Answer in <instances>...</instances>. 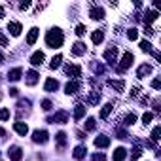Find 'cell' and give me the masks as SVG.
Segmentation results:
<instances>
[{"instance_id": "1", "label": "cell", "mask_w": 161, "mask_h": 161, "mask_svg": "<svg viewBox=\"0 0 161 161\" xmlns=\"http://www.w3.org/2000/svg\"><path fill=\"white\" fill-rule=\"evenodd\" d=\"M63 40H64V36H63V31H61V29H51V31H47V34H46V46L51 47V49L61 47V46H63Z\"/></svg>"}, {"instance_id": "2", "label": "cell", "mask_w": 161, "mask_h": 161, "mask_svg": "<svg viewBox=\"0 0 161 161\" xmlns=\"http://www.w3.org/2000/svg\"><path fill=\"white\" fill-rule=\"evenodd\" d=\"M133 61H135V55H133L131 51H127V53L123 55L121 63L118 64V70H119V72H125V70H127V68H129V66L133 64Z\"/></svg>"}, {"instance_id": "3", "label": "cell", "mask_w": 161, "mask_h": 161, "mask_svg": "<svg viewBox=\"0 0 161 161\" xmlns=\"http://www.w3.org/2000/svg\"><path fill=\"white\" fill-rule=\"evenodd\" d=\"M66 121H68V112L64 110H59L55 112V116L47 118V123H66Z\"/></svg>"}, {"instance_id": "4", "label": "cell", "mask_w": 161, "mask_h": 161, "mask_svg": "<svg viewBox=\"0 0 161 161\" xmlns=\"http://www.w3.org/2000/svg\"><path fill=\"white\" fill-rule=\"evenodd\" d=\"M64 74H66L68 78L76 80V78L82 76V68H80L78 64H66V66H64Z\"/></svg>"}, {"instance_id": "5", "label": "cell", "mask_w": 161, "mask_h": 161, "mask_svg": "<svg viewBox=\"0 0 161 161\" xmlns=\"http://www.w3.org/2000/svg\"><path fill=\"white\" fill-rule=\"evenodd\" d=\"M32 140L36 142V144H46L47 140H49V135H47V131H40V129H36L34 133H32Z\"/></svg>"}, {"instance_id": "6", "label": "cell", "mask_w": 161, "mask_h": 161, "mask_svg": "<svg viewBox=\"0 0 161 161\" xmlns=\"http://www.w3.org/2000/svg\"><path fill=\"white\" fill-rule=\"evenodd\" d=\"M104 59H106L110 64H116V61H118V47H116V46L108 47V49L104 51Z\"/></svg>"}, {"instance_id": "7", "label": "cell", "mask_w": 161, "mask_h": 161, "mask_svg": "<svg viewBox=\"0 0 161 161\" xmlns=\"http://www.w3.org/2000/svg\"><path fill=\"white\" fill-rule=\"evenodd\" d=\"M89 15H91V19H95V21H101V19H104V10H103L101 6L93 4V8L89 10Z\"/></svg>"}, {"instance_id": "8", "label": "cell", "mask_w": 161, "mask_h": 161, "mask_svg": "<svg viewBox=\"0 0 161 161\" xmlns=\"http://www.w3.org/2000/svg\"><path fill=\"white\" fill-rule=\"evenodd\" d=\"M8 155H10V159H12V161H19V159L23 157V150H21L19 146H10Z\"/></svg>"}, {"instance_id": "9", "label": "cell", "mask_w": 161, "mask_h": 161, "mask_svg": "<svg viewBox=\"0 0 161 161\" xmlns=\"http://www.w3.org/2000/svg\"><path fill=\"white\" fill-rule=\"evenodd\" d=\"M44 59H46L44 51H34V53H32V57H31V64H32V66H42Z\"/></svg>"}, {"instance_id": "10", "label": "cell", "mask_w": 161, "mask_h": 161, "mask_svg": "<svg viewBox=\"0 0 161 161\" xmlns=\"http://www.w3.org/2000/svg\"><path fill=\"white\" fill-rule=\"evenodd\" d=\"M78 89H80V82H78V80H72V82H68L64 86V93L66 95H74V93H78Z\"/></svg>"}, {"instance_id": "11", "label": "cell", "mask_w": 161, "mask_h": 161, "mask_svg": "<svg viewBox=\"0 0 161 161\" xmlns=\"http://www.w3.org/2000/svg\"><path fill=\"white\" fill-rule=\"evenodd\" d=\"M57 87H59V82H57V80H53V78H47V80H46L44 89H46L47 93H53V91H57Z\"/></svg>"}, {"instance_id": "12", "label": "cell", "mask_w": 161, "mask_h": 161, "mask_svg": "<svg viewBox=\"0 0 161 161\" xmlns=\"http://www.w3.org/2000/svg\"><path fill=\"white\" fill-rule=\"evenodd\" d=\"M8 31H10V34H12V36H19V34H21V31H23V27H21V23L12 21V23H8Z\"/></svg>"}, {"instance_id": "13", "label": "cell", "mask_w": 161, "mask_h": 161, "mask_svg": "<svg viewBox=\"0 0 161 161\" xmlns=\"http://www.w3.org/2000/svg\"><path fill=\"white\" fill-rule=\"evenodd\" d=\"M95 146H97V148H108V146H110V138H108L106 135H99V136L95 138Z\"/></svg>"}, {"instance_id": "14", "label": "cell", "mask_w": 161, "mask_h": 161, "mask_svg": "<svg viewBox=\"0 0 161 161\" xmlns=\"http://www.w3.org/2000/svg\"><path fill=\"white\" fill-rule=\"evenodd\" d=\"M86 110H87V106L86 104H76V108H74V119H82L84 116H86Z\"/></svg>"}, {"instance_id": "15", "label": "cell", "mask_w": 161, "mask_h": 161, "mask_svg": "<svg viewBox=\"0 0 161 161\" xmlns=\"http://www.w3.org/2000/svg\"><path fill=\"white\" fill-rule=\"evenodd\" d=\"M84 53H86V44H84V42H76V44L72 46V55L80 57V55H84Z\"/></svg>"}, {"instance_id": "16", "label": "cell", "mask_w": 161, "mask_h": 161, "mask_svg": "<svg viewBox=\"0 0 161 161\" xmlns=\"http://www.w3.org/2000/svg\"><path fill=\"white\" fill-rule=\"evenodd\" d=\"M108 87H112L114 91H118V93H119V91H123V89H125V84L121 82V80H108Z\"/></svg>"}, {"instance_id": "17", "label": "cell", "mask_w": 161, "mask_h": 161, "mask_svg": "<svg viewBox=\"0 0 161 161\" xmlns=\"http://www.w3.org/2000/svg\"><path fill=\"white\" fill-rule=\"evenodd\" d=\"M157 17H159V14H157L155 10H148V12L144 14V25H150V23H153Z\"/></svg>"}, {"instance_id": "18", "label": "cell", "mask_w": 161, "mask_h": 161, "mask_svg": "<svg viewBox=\"0 0 161 161\" xmlns=\"http://www.w3.org/2000/svg\"><path fill=\"white\" fill-rule=\"evenodd\" d=\"M14 129H15V133H19L21 136H25V135L29 133V125L23 123V121H15V123H14Z\"/></svg>"}, {"instance_id": "19", "label": "cell", "mask_w": 161, "mask_h": 161, "mask_svg": "<svg viewBox=\"0 0 161 161\" xmlns=\"http://www.w3.org/2000/svg\"><path fill=\"white\" fill-rule=\"evenodd\" d=\"M25 82H27V86H34V84L38 82V72H36V70H29Z\"/></svg>"}, {"instance_id": "20", "label": "cell", "mask_w": 161, "mask_h": 161, "mask_svg": "<svg viewBox=\"0 0 161 161\" xmlns=\"http://www.w3.org/2000/svg\"><path fill=\"white\" fill-rule=\"evenodd\" d=\"M86 153H87V148H86V146H76L72 155H74V159H84Z\"/></svg>"}, {"instance_id": "21", "label": "cell", "mask_w": 161, "mask_h": 161, "mask_svg": "<svg viewBox=\"0 0 161 161\" xmlns=\"http://www.w3.org/2000/svg\"><path fill=\"white\" fill-rule=\"evenodd\" d=\"M21 76H23V70L21 68H14V70L8 72V80H10V82H17Z\"/></svg>"}, {"instance_id": "22", "label": "cell", "mask_w": 161, "mask_h": 161, "mask_svg": "<svg viewBox=\"0 0 161 161\" xmlns=\"http://www.w3.org/2000/svg\"><path fill=\"white\" fill-rule=\"evenodd\" d=\"M148 74H152V66H150V64H140L138 70H136V76H138V78H144V76H148Z\"/></svg>"}, {"instance_id": "23", "label": "cell", "mask_w": 161, "mask_h": 161, "mask_svg": "<svg viewBox=\"0 0 161 161\" xmlns=\"http://www.w3.org/2000/svg\"><path fill=\"white\" fill-rule=\"evenodd\" d=\"M114 161H123L125 157H127V150L125 148H116V152H114Z\"/></svg>"}, {"instance_id": "24", "label": "cell", "mask_w": 161, "mask_h": 161, "mask_svg": "<svg viewBox=\"0 0 161 161\" xmlns=\"http://www.w3.org/2000/svg\"><path fill=\"white\" fill-rule=\"evenodd\" d=\"M36 38H38V29H31V31H29V36H27V44L32 46V44L36 42Z\"/></svg>"}, {"instance_id": "25", "label": "cell", "mask_w": 161, "mask_h": 161, "mask_svg": "<svg viewBox=\"0 0 161 161\" xmlns=\"http://www.w3.org/2000/svg\"><path fill=\"white\" fill-rule=\"evenodd\" d=\"M91 40H93V44H97V46H99V44L104 40V32H103V31H95V32L91 34Z\"/></svg>"}, {"instance_id": "26", "label": "cell", "mask_w": 161, "mask_h": 161, "mask_svg": "<svg viewBox=\"0 0 161 161\" xmlns=\"http://www.w3.org/2000/svg\"><path fill=\"white\" fill-rule=\"evenodd\" d=\"M61 63H63V55H53V59H51V63H49V68H59L61 66Z\"/></svg>"}, {"instance_id": "27", "label": "cell", "mask_w": 161, "mask_h": 161, "mask_svg": "<svg viewBox=\"0 0 161 161\" xmlns=\"http://www.w3.org/2000/svg\"><path fill=\"white\" fill-rule=\"evenodd\" d=\"M112 108H114V104H104V106H103V110H101V114H99V116H101V119H106V118L110 116Z\"/></svg>"}, {"instance_id": "28", "label": "cell", "mask_w": 161, "mask_h": 161, "mask_svg": "<svg viewBox=\"0 0 161 161\" xmlns=\"http://www.w3.org/2000/svg\"><path fill=\"white\" fill-rule=\"evenodd\" d=\"M99 101H101V91H93V93L87 97V103H89V104H97Z\"/></svg>"}, {"instance_id": "29", "label": "cell", "mask_w": 161, "mask_h": 161, "mask_svg": "<svg viewBox=\"0 0 161 161\" xmlns=\"http://www.w3.org/2000/svg\"><path fill=\"white\" fill-rule=\"evenodd\" d=\"M95 129H97L95 118H87V119H86V131H95Z\"/></svg>"}, {"instance_id": "30", "label": "cell", "mask_w": 161, "mask_h": 161, "mask_svg": "<svg viewBox=\"0 0 161 161\" xmlns=\"http://www.w3.org/2000/svg\"><path fill=\"white\" fill-rule=\"evenodd\" d=\"M140 49L146 51V53H152V51H153V47H152V44H150L148 40H142V42H140Z\"/></svg>"}, {"instance_id": "31", "label": "cell", "mask_w": 161, "mask_h": 161, "mask_svg": "<svg viewBox=\"0 0 161 161\" xmlns=\"http://www.w3.org/2000/svg\"><path fill=\"white\" fill-rule=\"evenodd\" d=\"M159 135H161V127L157 125V127H153V129H152V142H153V144L159 140Z\"/></svg>"}, {"instance_id": "32", "label": "cell", "mask_w": 161, "mask_h": 161, "mask_svg": "<svg viewBox=\"0 0 161 161\" xmlns=\"http://www.w3.org/2000/svg\"><path fill=\"white\" fill-rule=\"evenodd\" d=\"M131 152H133V153H131V161H136V159L142 155V150H140V146H135Z\"/></svg>"}, {"instance_id": "33", "label": "cell", "mask_w": 161, "mask_h": 161, "mask_svg": "<svg viewBox=\"0 0 161 161\" xmlns=\"http://www.w3.org/2000/svg\"><path fill=\"white\" fill-rule=\"evenodd\" d=\"M55 138H57V142H59V148H63V146H64V140H66V135L61 131V133L55 135Z\"/></svg>"}, {"instance_id": "34", "label": "cell", "mask_w": 161, "mask_h": 161, "mask_svg": "<svg viewBox=\"0 0 161 161\" xmlns=\"http://www.w3.org/2000/svg\"><path fill=\"white\" fill-rule=\"evenodd\" d=\"M135 121H136V116H135V114H127V116H125V119H123V123H125V125H133Z\"/></svg>"}, {"instance_id": "35", "label": "cell", "mask_w": 161, "mask_h": 161, "mask_svg": "<svg viewBox=\"0 0 161 161\" xmlns=\"http://www.w3.org/2000/svg\"><path fill=\"white\" fill-rule=\"evenodd\" d=\"M152 119H153V114H152V112H144V116H142V123H144V125H150Z\"/></svg>"}, {"instance_id": "36", "label": "cell", "mask_w": 161, "mask_h": 161, "mask_svg": "<svg viewBox=\"0 0 161 161\" xmlns=\"http://www.w3.org/2000/svg\"><path fill=\"white\" fill-rule=\"evenodd\" d=\"M127 38H129V40H136V38H138L136 29H129V31H127Z\"/></svg>"}, {"instance_id": "37", "label": "cell", "mask_w": 161, "mask_h": 161, "mask_svg": "<svg viewBox=\"0 0 161 161\" xmlns=\"http://www.w3.org/2000/svg\"><path fill=\"white\" fill-rule=\"evenodd\" d=\"M91 66H93L95 74H103V72H104V66H103V64H99V63H93Z\"/></svg>"}, {"instance_id": "38", "label": "cell", "mask_w": 161, "mask_h": 161, "mask_svg": "<svg viewBox=\"0 0 161 161\" xmlns=\"http://www.w3.org/2000/svg\"><path fill=\"white\" fill-rule=\"evenodd\" d=\"M0 119H10V110L8 108H0Z\"/></svg>"}, {"instance_id": "39", "label": "cell", "mask_w": 161, "mask_h": 161, "mask_svg": "<svg viewBox=\"0 0 161 161\" xmlns=\"http://www.w3.org/2000/svg\"><path fill=\"white\" fill-rule=\"evenodd\" d=\"M17 106H19L21 110H23V108H29V106H31V101H29V99H23V101L17 103Z\"/></svg>"}, {"instance_id": "40", "label": "cell", "mask_w": 161, "mask_h": 161, "mask_svg": "<svg viewBox=\"0 0 161 161\" xmlns=\"http://www.w3.org/2000/svg\"><path fill=\"white\" fill-rule=\"evenodd\" d=\"M76 34H78V36H84V34H86V25H78V27H76Z\"/></svg>"}, {"instance_id": "41", "label": "cell", "mask_w": 161, "mask_h": 161, "mask_svg": "<svg viewBox=\"0 0 161 161\" xmlns=\"http://www.w3.org/2000/svg\"><path fill=\"white\" fill-rule=\"evenodd\" d=\"M51 106H53V103H51V101H47V99H44V101H42V108H44V110H51Z\"/></svg>"}, {"instance_id": "42", "label": "cell", "mask_w": 161, "mask_h": 161, "mask_svg": "<svg viewBox=\"0 0 161 161\" xmlns=\"http://www.w3.org/2000/svg\"><path fill=\"white\" fill-rule=\"evenodd\" d=\"M116 136H118V138H127L129 135H127L125 129H118V131H116Z\"/></svg>"}, {"instance_id": "43", "label": "cell", "mask_w": 161, "mask_h": 161, "mask_svg": "<svg viewBox=\"0 0 161 161\" xmlns=\"http://www.w3.org/2000/svg\"><path fill=\"white\" fill-rule=\"evenodd\" d=\"M144 32H146L148 36H153V34H155V31H153L152 25H146V27H144Z\"/></svg>"}, {"instance_id": "44", "label": "cell", "mask_w": 161, "mask_h": 161, "mask_svg": "<svg viewBox=\"0 0 161 161\" xmlns=\"http://www.w3.org/2000/svg\"><path fill=\"white\" fill-rule=\"evenodd\" d=\"M93 161H106V155H104L103 152H101V153H95V155H93Z\"/></svg>"}, {"instance_id": "45", "label": "cell", "mask_w": 161, "mask_h": 161, "mask_svg": "<svg viewBox=\"0 0 161 161\" xmlns=\"http://www.w3.org/2000/svg\"><path fill=\"white\" fill-rule=\"evenodd\" d=\"M152 87H153V89H159V87H161V82H159V78H155L153 82H152Z\"/></svg>"}, {"instance_id": "46", "label": "cell", "mask_w": 161, "mask_h": 161, "mask_svg": "<svg viewBox=\"0 0 161 161\" xmlns=\"http://www.w3.org/2000/svg\"><path fill=\"white\" fill-rule=\"evenodd\" d=\"M0 46H8V38H6L2 32H0Z\"/></svg>"}, {"instance_id": "47", "label": "cell", "mask_w": 161, "mask_h": 161, "mask_svg": "<svg viewBox=\"0 0 161 161\" xmlns=\"http://www.w3.org/2000/svg\"><path fill=\"white\" fill-rule=\"evenodd\" d=\"M19 8H21V10H29V8H31V2H21Z\"/></svg>"}, {"instance_id": "48", "label": "cell", "mask_w": 161, "mask_h": 161, "mask_svg": "<svg viewBox=\"0 0 161 161\" xmlns=\"http://www.w3.org/2000/svg\"><path fill=\"white\" fill-rule=\"evenodd\" d=\"M17 93H19V89H15V87L10 89V95H12V97H17Z\"/></svg>"}, {"instance_id": "49", "label": "cell", "mask_w": 161, "mask_h": 161, "mask_svg": "<svg viewBox=\"0 0 161 161\" xmlns=\"http://www.w3.org/2000/svg\"><path fill=\"white\" fill-rule=\"evenodd\" d=\"M4 15H6V12H4V8H2V6H0V19H2Z\"/></svg>"}, {"instance_id": "50", "label": "cell", "mask_w": 161, "mask_h": 161, "mask_svg": "<svg viewBox=\"0 0 161 161\" xmlns=\"http://www.w3.org/2000/svg\"><path fill=\"white\" fill-rule=\"evenodd\" d=\"M4 135H6V131H4L2 127H0V136H4Z\"/></svg>"}, {"instance_id": "51", "label": "cell", "mask_w": 161, "mask_h": 161, "mask_svg": "<svg viewBox=\"0 0 161 161\" xmlns=\"http://www.w3.org/2000/svg\"><path fill=\"white\" fill-rule=\"evenodd\" d=\"M2 63H4V55H2V53H0V64H2Z\"/></svg>"}, {"instance_id": "52", "label": "cell", "mask_w": 161, "mask_h": 161, "mask_svg": "<svg viewBox=\"0 0 161 161\" xmlns=\"http://www.w3.org/2000/svg\"><path fill=\"white\" fill-rule=\"evenodd\" d=\"M0 161H2V159H0Z\"/></svg>"}]
</instances>
